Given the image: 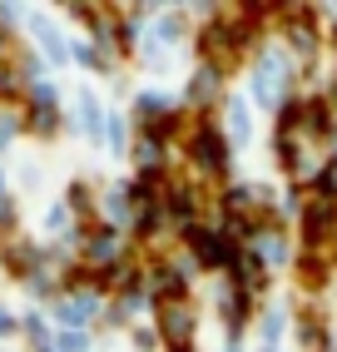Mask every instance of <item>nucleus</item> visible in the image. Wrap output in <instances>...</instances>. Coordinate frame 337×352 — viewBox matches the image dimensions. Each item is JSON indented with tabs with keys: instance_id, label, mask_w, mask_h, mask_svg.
<instances>
[{
	"instance_id": "obj_6",
	"label": "nucleus",
	"mask_w": 337,
	"mask_h": 352,
	"mask_svg": "<svg viewBox=\"0 0 337 352\" xmlns=\"http://www.w3.org/2000/svg\"><path fill=\"white\" fill-rule=\"evenodd\" d=\"M114 253H119L114 228H100V233L89 239V263H114Z\"/></svg>"
},
{
	"instance_id": "obj_7",
	"label": "nucleus",
	"mask_w": 337,
	"mask_h": 352,
	"mask_svg": "<svg viewBox=\"0 0 337 352\" xmlns=\"http://www.w3.org/2000/svg\"><path fill=\"white\" fill-rule=\"evenodd\" d=\"M258 258H263V263H283V258H287V243L278 239V233H268V239H258Z\"/></svg>"
},
{
	"instance_id": "obj_2",
	"label": "nucleus",
	"mask_w": 337,
	"mask_h": 352,
	"mask_svg": "<svg viewBox=\"0 0 337 352\" xmlns=\"http://www.w3.org/2000/svg\"><path fill=\"white\" fill-rule=\"evenodd\" d=\"M194 159L204 164L208 174H224V169H228V149H224L219 129H199V134H194Z\"/></svg>"
},
{
	"instance_id": "obj_11",
	"label": "nucleus",
	"mask_w": 337,
	"mask_h": 352,
	"mask_svg": "<svg viewBox=\"0 0 337 352\" xmlns=\"http://www.w3.org/2000/svg\"><path fill=\"white\" fill-rule=\"evenodd\" d=\"M60 347H65V352H80V347H85V333H65Z\"/></svg>"
},
{
	"instance_id": "obj_14",
	"label": "nucleus",
	"mask_w": 337,
	"mask_h": 352,
	"mask_svg": "<svg viewBox=\"0 0 337 352\" xmlns=\"http://www.w3.org/2000/svg\"><path fill=\"white\" fill-rule=\"evenodd\" d=\"M323 184H327V189H332V194H337V164H332V169H327V174H323Z\"/></svg>"
},
{
	"instance_id": "obj_4",
	"label": "nucleus",
	"mask_w": 337,
	"mask_h": 352,
	"mask_svg": "<svg viewBox=\"0 0 337 352\" xmlns=\"http://www.w3.org/2000/svg\"><path fill=\"white\" fill-rule=\"evenodd\" d=\"M159 322H164L168 342H174V347H184V342H188V327H194V313H188V308H179V302H168V308L159 313Z\"/></svg>"
},
{
	"instance_id": "obj_10",
	"label": "nucleus",
	"mask_w": 337,
	"mask_h": 352,
	"mask_svg": "<svg viewBox=\"0 0 337 352\" xmlns=\"http://www.w3.org/2000/svg\"><path fill=\"white\" fill-rule=\"evenodd\" d=\"M109 144H114V154H124V144H129V134H124L119 120H109Z\"/></svg>"
},
{
	"instance_id": "obj_12",
	"label": "nucleus",
	"mask_w": 337,
	"mask_h": 352,
	"mask_svg": "<svg viewBox=\"0 0 337 352\" xmlns=\"http://www.w3.org/2000/svg\"><path fill=\"white\" fill-rule=\"evenodd\" d=\"M0 223H15V204L10 199H0Z\"/></svg>"
},
{
	"instance_id": "obj_8",
	"label": "nucleus",
	"mask_w": 337,
	"mask_h": 352,
	"mask_svg": "<svg viewBox=\"0 0 337 352\" xmlns=\"http://www.w3.org/2000/svg\"><path fill=\"white\" fill-rule=\"evenodd\" d=\"M228 124H233V139H243V144H248V129H253V124H248V109L238 104V100L228 104Z\"/></svg>"
},
{
	"instance_id": "obj_15",
	"label": "nucleus",
	"mask_w": 337,
	"mask_h": 352,
	"mask_svg": "<svg viewBox=\"0 0 337 352\" xmlns=\"http://www.w3.org/2000/svg\"><path fill=\"white\" fill-rule=\"evenodd\" d=\"M174 352H188V347H174Z\"/></svg>"
},
{
	"instance_id": "obj_1",
	"label": "nucleus",
	"mask_w": 337,
	"mask_h": 352,
	"mask_svg": "<svg viewBox=\"0 0 337 352\" xmlns=\"http://www.w3.org/2000/svg\"><path fill=\"white\" fill-rule=\"evenodd\" d=\"M188 248H194V258H199L204 268H224V263H233V248H228L224 239H213V233L188 228Z\"/></svg>"
},
{
	"instance_id": "obj_9",
	"label": "nucleus",
	"mask_w": 337,
	"mask_h": 352,
	"mask_svg": "<svg viewBox=\"0 0 337 352\" xmlns=\"http://www.w3.org/2000/svg\"><path fill=\"white\" fill-rule=\"evenodd\" d=\"M80 120H85V129H89V134L100 129V104H94V95H89V89L80 95Z\"/></svg>"
},
{
	"instance_id": "obj_5",
	"label": "nucleus",
	"mask_w": 337,
	"mask_h": 352,
	"mask_svg": "<svg viewBox=\"0 0 337 352\" xmlns=\"http://www.w3.org/2000/svg\"><path fill=\"white\" fill-rule=\"evenodd\" d=\"M213 89H219V69H199V75L194 80H188V100H194V104H208L213 100Z\"/></svg>"
},
{
	"instance_id": "obj_13",
	"label": "nucleus",
	"mask_w": 337,
	"mask_h": 352,
	"mask_svg": "<svg viewBox=\"0 0 337 352\" xmlns=\"http://www.w3.org/2000/svg\"><path fill=\"white\" fill-rule=\"evenodd\" d=\"M10 327H15V318H10L6 308H0V338H6V333H10Z\"/></svg>"
},
{
	"instance_id": "obj_3",
	"label": "nucleus",
	"mask_w": 337,
	"mask_h": 352,
	"mask_svg": "<svg viewBox=\"0 0 337 352\" xmlns=\"http://www.w3.org/2000/svg\"><path fill=\"white\" fill-rule=\"evenodd\" d=\"M303 223H307V243H323V233H332V223H337V199H327V194L312 199Z\"/></svg>"
}]
</instances>
